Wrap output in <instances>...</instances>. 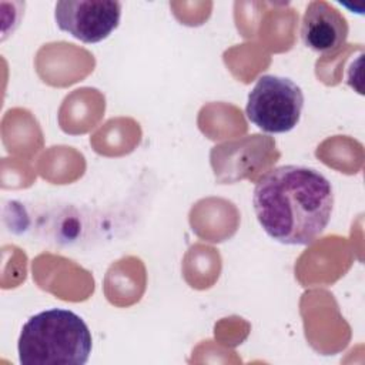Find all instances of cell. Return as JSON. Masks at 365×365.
Segmentation results:
<instances>
[{"label":"cell","mask_w":365,"mask_h":365,"mask_svg":"<svg viewBox=\"0 0 365 365\" xmlns=\"http://www.w3.org/2000/svg\"><path fill=\"white\" fill-rule=\"evenodd\" d=\"M54 19L57 27L83 43L107 38L121 19V3L113 0L57 1Z\"/></svg>","instance_id":"277c9868"},{"label":"cell","mask_w":365,"mask_h":365,"mask_svg":"<svg viewBox=\"0 0 365 365\" xmlns=\"http://www.w3.org/2000/svg\"><path fill=\"white\" fill-rule=\"evenodd\" d=\"M346 19L327 1H311L302 16V43L319 54H332L348 37Z\"/></svg>","instance_id":"5b68a950"},{"label":"cell","mask_w":365,"mask_h":365,"mask_svg":"<svg viewBox=\"0 0 365 365\" xmlns=\"http://www.w3.org/2000/svg\"><path fill=\"white\" fill-rule=\"evenodd\" d=\"M93 348L84 319L70 309L50 308L27 319L17 351L23 365H84Z\"/></svg>","instance_id":"7a4b0ae2"},{"label":"cell","mask_w":365,"mask_h":365,"mask_svg":"<svg viewBox=\"0 0 365 365\" xmlns=\"http://www.w3.org/2000/svg\"><path fill=\"white\" fill-rule=\"evenodd\" d=\"M252 205L262 230L285 245H309L327 228L332 208L331 181L318 170L287 164L255 185Z\"/></svg>","instance_id":"6da1fadb"},{"label":"cell","mask_w":365,"mask_h":365,"mask_svg":"<svg viewBox=\"0 0 365 365\" xmlns=\"http://www.w3.org/2000/svg\"><path fill=\"white\" fill-rule=\"evenodd\" d=\"M304 108L301 87L288 77L264 74L248 94L245 114L259 130L271 134L291 131Z\"/></svg>","instance_id":"3957f363"}]
</instances>
